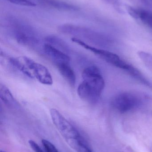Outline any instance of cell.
Segmentation results:
<instances>
[{"mask_svg": "<svg viewBox=\"0 0 152 152\" xmlns=\"http://www.w3.org/2000/svg\"><path fill=\"white\" fill-rule=\"evenodd\" d=\"M45 53L49 57L55 65L62 63H70V58L64 52L62 51L55 46L46 44L43 47Z\"/></svg>", "mask_w": 152, "mask_h": 152, "instance_id": "6", "label": "cell"}, {"mask_svg": "<svg viewBox=\"0 0 152 152\" xmlns=\"http://www.w3.org/2000/svg\"><path fill=\"white\" fill-rule=\"evenodd\" d=\"M50 114L54 124L67 143L81 137L78 130L58 110L51 109Z\"/></svg>", "mask_w": 152, "mask_h": 152, "instance_id": "4", "label": "cell"}, {"mask_svg": "<svg viewBox=\"0 0 152 152\" xmlns=\"http://www.w3.org/2000/svg\"><path fill=\"white\" fill-rule=\"evenodd\" d=\"M33 59L26 56L12 58L10 59V62L12 66L18 70L28 77L32 78L30 72V66Z\"/></svg>", "mask_w": 152, "mask_h": 152, "instance_id": "7", "label": "cell"}, {"mask_svg": "<svg viewBox=\"0 0 152 152\" xmlns=\"http://www.w3.org/2000/svg\"><path fill=\"white\" fill-rule=\"evenodd\" d=\"M146 96L143 94L134 92H125L115 96L111 101V105L121 113L134 110L143 105Z\"/></svg>", "mask_w": 152, "mask_h": 152, "instance_id": "3", "label": "cell"}, {"mask_svg": "<svg viewBox=\"0 0 152 152\" xmlns=\"http://www.w3.org/2000/svg\"><path fill=\"white\" fill-rule=\"evenodd\" d=\"M31 71L33 78H35L41 84L51 86L53 83L52 77L48 69L43 65L33 61Z\"/></svg>", "mask_w": 152, "mask_h": 152, "instance_id": "5", "label": "cell"}, {"mask_svg": "<svg viewBox=\"0 0 152 152\" xmlns=\"http://www.w3.org/2000/svg\"><path fill=\"white\" fill-rule=\"evenodd\" d=\"M79 44L81 47L90 51L111 65L124 70L142 84H144L147 81V78L138 69L122 59L115 53L95 48L89 45L83 41H80Z\"/></svg>", "mask_w": 152, "mask_h": 152, "instance_id": "2", "label": "cell"}, {"mask_svg": "<svg viewBox=\"0 0 152 152\" xmlns=\"http://www.w3.org/2000/svg\"><path fill=\"white\" fill-rule=\"evenodd\" d=\"M127 10L129 13L133 18L152 29V12L130 7H129Z\"/></svg>", "mask_w": 152, "mask_h": 152, "instance_id": "8", "label": "cell"}, {"mask_svg": "<svg viewBox=\"0 0 152 152\" xmlns=\"http://www.w3.org/2000/svg\"><path fill=\"white\" fill-rule=\"evenodd\" d=\"M56 66L64 79L71 87L75 86L76 79V74L70 63H62L57 64Z\"/></svg>", "mask_w": 152, "mask_h": 152, "instance_id": "10", "label": "cell"}, {"mask_svg": "<svg viewBox=\"0 0 152 152\" xmlns=\"http://www.w3.org/2000/svg\"><path fill=\"white\" fill-rule=\"evenodd\" d=\"M0 97L3 102L8 107L12 108L18 106L10 89L2 84L0 85Z\"/></svg>", "mask_w": 152, "mask_h": 152, "instance_id": "11", "label": "cell"}, {"mask_svg": "<svg viewBox=\"0 0 152 152\" xmlns=\"http://www.w3.org/2000/svg\"><path fill=\"white\" fill-rule=\"evenodd\" d=\"M110 1H112L115 2H117V1H118V0H110Z\"/></svg>", "mask_w": 152, "mask_h": 152, "instance_id": "17", "label": "cell"}, {"mask_svg": "<svg viewBox=\"0 0 152 152\" xmlns=\"http://www.w3.org/2000/svg\"><path fill=\"white\" fill-rule=\"evenodd\" d=\"M44 3L56 9L67 10H77L76 6L68 3L59 0H42Z\"/></svg>", "mask_w": 152, "mask_h": 152, "instance_id": "12", "label": "cell"}, {"mask_svg": "<svg viewBox=\"0 0 152 152\" xmlns=\"http://www.w3.org/2000/svg\"><path fill=\"white\" fill-rule=\"evenodd\" d=\"M68 143L77 152H93L82 140L81 137L72 140Z\"/></svg>", "mask_w": 152, "mask_h": 152, "instance_id": "13", "label": "cell"}, {"mask_svg": "<svg viewBox=\"0 0 152 152\" xmlns=\"http://www.w3.org/2000/svg\"><path fill=\"white\" fill-rule=\"evenodd\" d=\"M16 38L20 43L27 45H35L38 42L37 38L33 33L26 28H21L17 30Z\"/></svg>", "mask_w": 152, "mask_h": 152, "instance_id": "9", "label": "cell"}, {"mask_svg": "<svg viewBox=\"0 0 152 152\" xmlns=\"http://www.w3.org/2000/svg\"><path fill=\"white\" fill-rule=\"evenodd\" d=\"M42 143L46 152H59L56 147L48 140L43 139Z\"/></svg>", "mask_w": 152, "mask_h": 152, "instance_id": "15", "label": "cell"}, {"mask_svg": "<svg viewBox=\"0 0 152 152\" xmlns=\"http://www.w3.org/2000/svg\"><path fill=\"white\" fill-rule=\"evenodd\" d=\"M82 78L83 81L78 88L79 96L89 103H96L105 87V81L101 70L95 66L87 67L82 73Z\"/></svg>", "mask_w": 152, "mask_h": 152, "instance_id": "1", "label": "cell"}, {"mask_svg": "<svg viewBox=\"0 0 152 152\" xmlns=\"http://www.w3.org/2000/svg\"><path fill=\"white\" fill-rule=\"evenodd\" d=\"M29 144L31 149L35 152H44L42 149L40 148V146L37 145V144L33 140H29Z\"/></svg>", "mask_w": 152, "mask_h": 152, "instance_id": "16", "label": "cell"}, {"mask_svg": "<svg viewBox=\"0 0 152 152\" xmlns=\"http://www.w3.org/2000/svg\"><path fill=\"white\" fill-rule=\"evenodd\" d=\"M11 3L21 6L35 7L36 4L34 2L29 0H6Z\"/></svg>", "mask_w": 152, "mask_h": 152, "instance_id": "14", "label": "cell"}, {"mask_svg": "<svg viewBox=\"0 0 152 152\" xmlns=\"http://www.w3.org/2000/svg\"><path fill=\"white\" fill-rule=\"evenodd\" d=\"M1 152H6L5 151H2V150H1Z\"/></svg>", "mask_w": 152, "mask_h": 152, "instance_id": "18", "label": "cell"}]
</instances>
